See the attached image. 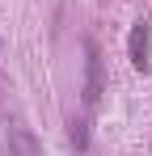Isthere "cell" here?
Wrapping results in <instances>:
<instances>
[{
    "instance_id": "cell-1",
    "label": "cell",
    "mask_w": 152,
    "mask_h": 156,
    "mask_svg": "<svg viewBox=\"0 0 152 156\" xmlns=\"http://www.w3.org/2000/svg\"><path fill=\"white\" fill-rule=\"evenodd\" d=\"M101 97V51L97 42H85V105H97Z\"/></svg>"
},
{
    "instance_id": "cell-2",
    "label": "cell",
    "mask_w": 152,
    "mask_h": 156,
    "mask_svg": "<svg viewBox=\"0 0 152 156\" xmlns=\"http://www.w3.org/2000/svg\"><path fill=\"white\" fill-rule=\"evenodd\" d=\"M127 51H131V63L144 72L148 68V21H135L131 26V38H127Z\"/></svg>"
},
{
    "instance_id": "cell-3",
    "label": "cell",
    "mask_w": 152,
    "mask_h": 156,
    "mask_svg": "<svg viewBox=\"0 0 152 156\" xmlns=\"http://www.w3.org/2000/svg\"><path fill=\"white\" fill-rule=\"evenodd\" d=\"M13 139H17V148H21V156H38L42 148H38V139L30 135L25 127H13Z\"/></svg>"
},
{
    "instance_id": "cell-4",
    "label": "cell",
    "mask_w": 152,
    "mask_h": 156,
    "mask_svg": "<svg viewBox=\"0 0 152 156\" xmlns=\"http://www.w3.org/2000/svg\"><path fill=\"white\" fill-rule=\"evenodd\" d=\"M72 144H76V152L89 148V127H85V122H72Z\"/></svg>"
}]
</instances>
